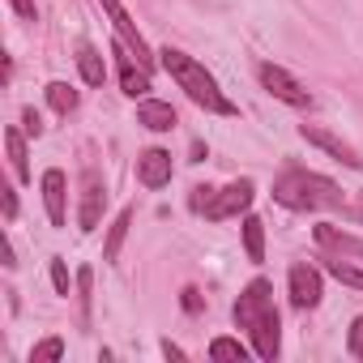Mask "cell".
<instances>
[{
  "instance_id": "5bb4252c",
  "label": "cell",
  "mask_w": 363,
  "mask_h": 363,
  "mask_svg": "<svg viewBox=\"0 0 363 363\" xmlns=\"http://www.w3.org/2000/svg\"><path fill=\"white\" fill-rule=\"evenodd\" d=\"M137 124H145L150 133H171V128H175V111H171V103L141 99V103H137Z\"/></svg>"
},
{
  "instance_id": "30bf717a",
  "label": "cell",
  "mask_w": 363,
  "mask_h": 363,
  "mask_svg": "<svg viewBox=\"0 0 363 363\" xmlns=\"http://www.w3.org/2000/svg\"><path fill=\"white\" fill-rule=\"evenodd\" d=\"M116 56H120V90H124L128 99H145V94H150V69L137 65L133 52H128L120 39H116Z\"/></svg>"
},
{
  "instance_id": "2e32d148",
  "label": "cell",
  "mask_w": 363,
  "mask_h": 363,
  "mask_svg": "<svg viewBox=\"0 0 363 363\" xmlns=\"http://www.w3.org/2000/svg\"><path fill=\"white\" fill-rule=\"evenodd\" d=\"M133 227V210H120L116 223L107 227V244H103V261H120V248H124V235Z\"/></svg>"
},
{
  "instance_id": "d4e9b609",
  "label": "cell",
  "mask_w": 363,
  "mask_h": 363,
  "mask_svg": "<svg viewBox=\"0 0 363 363\" xmlns=\"http://www.w3.org/2000/svg\"><path fill=\"white\" fill-rule=\"evenodd\" d=\"M52 286H56V295H69V269H65L60 257L52 261Z\"/></svg>"
},
{
  "instance_id": "277c9868",
  "label": "cell",
  "mask_w": 363,
  "mask_h": 363,
  "mask_svg": "<svg viewBox=\"0 0 363 363\" xmlns=\"http://www.w3.org/2000/svg\"><path fill=\"white\" fill-rule=\"evenodd\" d=\"M99 5H103V13L111 18V30H116V39H120V43H124L128 52H133V60L150 69V65H154V56H150V48H145V39H141L137 22L128 18V9L120 5V0H99Z\"/></svg>"
},
{
  "instance_id": "8fae6325",
  "label": "cell",
  "mask_w": 363,
  "mask_h": 363,
  "mask_svg": "<svg viewBox=\"0 0 363 363\" xmlns=\"http://www.w3.org/2000/svg\"><path fill=\"white\" fill-rule=\"evenodd\" d=\"M137 179H141L145 189L171 184V154H167V150H145V154L137 158Z\"/></svg>"
},
{
  "instance_id": "ffe728a7",
  "label": "cell",
  "mask_w": 363,
  "mask_h": 363,
  "mask_svg": "<svg viewBox=\"0 0 363 363\" xmlns=\"http://www.w3.org/2000/svg\"><path fill=\"white\" fill-rule=\"evenodd\" d=\"M248 354H257V350H248L240 337H214L210 342V359H235V363H244Z\"/></svg>"
},
{
  "instance_id": "cb8c5ba5",
  "label": "cell",
  "mask_w": 363,
  "mask_h": 363,
  "mask_svg": "<svg viewBox=\"0 0 363 363\" xmlns=\"http://www.w3.org/2000/svg\"><path fill=\"white\" fill-rule=\"evenodd\" d=\"M346 350H350L354 359H363V316H354V325H350V333H346Z\"/></svg>"
},
{
  "instance_id": "3957f363",
  "label": "cell",
  "mask_w": 363,
  "mask_h": 363,
  "mask_svg": "<svg viewBox=\"0 0 363 363\" xmlns=\"http://www.w3.org/2000/svg\"><path fill=\"white\" fill-rule=\"evenodd\" d=\"M274 201L286 210H337L342 206V189L333 184L329 175L291 167L274 179Z\"/></svg>"
},
{
  "instance_id": "7c38bea8",
  "label": "cell",
  "mask_w": 363,
  "mask_h": 363,
  "mask_svg": "<svg viewBox=\"0 0 363 363\" xmlns=\"http://www.w3.org/2000/svg\"><path fill=\"white\" fill-rule=\"evenodd\" d=\"M316 244H320V248H333L337 257H354V261L363 265V240H354V235H346V231H337V227H329V223L316 227Z\"/></svg>"
},
{
  "instance_id": "7a4b0ae2",
  "label": "cell",
  "mask_w": 363,
  "mask_h": 363,
  "mask_svg": "<svg viewBox=\"0 0 363 363\" xmlns=\"http://www.w3.org/2000/svg\"><path fill=\"white\" fill-rule=\"evenodd\" d=\"M158 56H162V69L171 73V82L184 90L197 107H206L214 116H235V103L218 90V82L206 73V65H197L189 52H179V48H162Z\"/></svg>"
},
{
  "instance_id": "9c48e42d",
  "label": "cell",
  "mask_w": 363,
  "mask_h": 363,
  "mask_svg": "<svg viewBox=\"0 0 363 363\" xmlns=\"http://www.w3.org/2000/svg\"><path fill=\"white\" fill-rule=\"evenodd\" d=\"M299 137H303V141H312V145H320V150H325V154H333L337 162H346V167L363 171L359 150H354V145H346L342 137H333V133H325V128H316V124H299Z\"/></svg>"
},
{
  "instance_id": "f546056e",
  "label": "cell",
  "mask_w": 363,
  "mask_h": 363,
  "mask_svg": "<svg viewBox=\"0 0 363 363\" xmlns=\"http://www.w3.org/2000/svg\"><path fill=\"white\" fill-rule=\"evenodd\" d=\"M162 354H167V359H184V350H179L175 342H162Z\"/></svg>"
},
{
  "instance_id": "4dcf8cb0",
  "label": "cell",
  "mask_w": 363,
  "mask_h": 363,
  "mask_svg": "<svg viewBox=\"0 0 363 363\" xmlns=\"http://www.w3.org/2000/svg\"><path fill=\"white\" fill-rule=\"evenodd\" d=\"M359 214H363V193H359Z\"/></svg>"
},
{
  "instance_id": "e0dca14e",
  "label": "cell",
  "mask_w": 363,
  "mask_h": 363,
  "mask_svg": "<svg viewBox=\"0 0 363 363\" xmlns=\"http://www.w3.org/2000/svg\"><path fill=\"white\" fill-rule=\"evenodd\" d=\"M77 69H82L86 86H103V77H107V65H103V56L94 48H77Z\"/></svg>"
},
{
  "instance_id": "9a60e30c",
  "label": "cell",
  "mask_w": 363,
  "mask_h": 363,
  "mask_svg": "<svg viewBox=\"0 0 363 363\" xmlns=\"http://www.w3.org/2000/svg\"><path fill=\"white\" fill-rule=\"evenodd\" d=\"M5 150H9V162H13V175L18 179H30V154H26V128H5Z\"/></svg>"
},
{
  "instance_id": "d6986e66",
  "label": "cell",
  "mask_w": 363,
  "mask_h": 363,
  "mask_svg": "<svg viewBox=\"0 0 363 363\" xmlns=\"http://www.w3.org/2000/svg\"><path fill=\"white\" fill-rule=\"evenodd\" d=\"M325 269L342 282V286H354V291H363V265L359 261H346V257H333V261H325Z\"/></svg>"
},
{
  "instance_id": "484cf974",
  "label": "cell",
  "mask_w": 363,
  "mask_h": 363,
  "mask_svg": "<svg viewBox=\"0 0 363 363\" xmlns=\"http://www.w3.org/2000/svg\"><path fill=\"white\" fill-rule=\"evenodd\" d=\"M22 124H26V137H39V133H43V120H39V111H35V107H26Z\"/></svg>"
},
{
  "instance_id": "8992f818",
  "label": "cell",
  "mask_w": 363,
  "mask_h": 363,
  "mask_svg": "<svg viewBox=\"0 0 363 363\" xmlns=\"http://www.w3.org/2000/svg\"><path fill=\"white\" fill-rule=\"evenodd\" d=\"M257 77H261V86H265L274 99H282L286 107H299V111H303V107H312V94H308V90H303L286 69H282V65H261V69H257Z\"/></svg>"
},
{
  "instance_id": "4fadbf2b",
  "label": "cell",
  "mask_w": 363,
  "mask_h": 363,
  "mask_svg": "<svg viewBox=\"0 0 363 363\" xmlns=\"http://www.w3.org/2000/svg\"><path fill=\"white\" fill-rule=\"evenodd\" d=\"M43 206H48V218L52 227H65V171H43Z\"/></svg>"
},
{
  "instance_id": "f1b7e54d",
  "label": "cell",
  "mask_w": 363,
  "mask_h": 363,
  "mask_svg": "<svg viewBox=\"0 0 363 363\" xmlns=\"http://www.w3.org/2000/svg\"><path fill=\"white\" fill-rule=\"evenodd\" d=\"M184 308H189V312H197V308H201V295H197V291H193V286H189V291H184Z\"/></svg>"
},
{
  "instance_id": "7402d4cb",
  "label": "cell",
  "mask_w": 363,
  "mask_h": 363,
  "mask_svg": "<svg viewBox=\"0 0 363 363\" xmlns=\"http://www.w3.org/2000/svg\"><path fill=\"white\" fill-rule=\"evenodd\" d=\"M90 286H94V269L86 265V269L77 274V303H82V320H90V303H94V295H90Z\"/></svg>"
},
{
  "instance_id": "52a82bcc",
  "label": "cell",
  "mask_w": 363,
  "mask_h": 363,
  "mask_svg": "<svg viewBox=\"0 0 363 363\" xmlns=\"http://www.w3.org/2000/svg\"><path fill=\"white\" fill-rule=\"evenodd\" d=\"M103 206H107L103 179H99V171H94V167H86V171H82V210H77V223H82V231H94V227H99V218H103Z\"/></svg>"
},
{
  "instance_id": "83f0119b",
  "label": "cell",
  "mask_w": 363,
  "mask_h": 363,
  "mask_svg": "<svg viewBox=\"0 0 363 363\" xmlns=\"http://www.w3.org/2000/svg\"><path fill=\"white\" fill-rule=\"evenodd\" d=\"M0 193H5V197H0V201H5V218L13 223V218H18V193H13V189H0Z\"/></svg>"
},
{
  "instance_id": "4316f807",
  "label": "cell",
  "mask_w": 363,
  "mask_h": 363,
  "mask_svg": "<svg viewBox=\"0 0 363 363\" xmlns=\"http://www.w3.org/2000/svg\"><path fill=\"white\" fill-rule=\"evenodd\" d=\"M9 5H13V13H18V18H26V22H35V18H39L35 0H9Z\"/></svg>"
},
{
  "instance_id": "603a6c76",
  "label": "cell",
  "mask_w": 363,
  "mask_h": 363,
  "mask_svg": "<svg viewBox=\"0 0 363 363\" xmlns=\"http://www.w3.org/2000/svg\"><path fill=\"white\" fill-rule=\"evenodd\" d=\"M52 359H65V342H60V337H43V342L30 350V363H52Z\"/></svg>"
},
{
  "instance_id": "ba28073f",
  "label": "cell",
  "mask_w": 363,
  "mask_h": 363,
  "mask_svg": "<svg viewBox=\"0 0 363 363\" xmlns=\"http://www.w3.org/2000/svg\"><path fill=\"white\" fill-rule=\"evenodd\" d=\"M291 303L299 308V312H308V308H316L320 303V269H312V265H291Z\"/></svg>"
},
{
  "instance_id": "44dd1931",
  "label": "cell",
  "mask_w": 363,
  "mask_h": 363,
  "mask_svg": "<svg viewBox=\"0 0 363 363\" xmlns=\"http://www.w3.org/2000/svg\"><path fill=\"white\" fill-rule=\"evenodd\" d=\"M48 103H52L60 116H69V111H77V90H73L69 82H52V86H48Z\"/></svg>"
},
{
  "instance_id": "ac0fdd59",
  "label": "cell",
  "mask_w": 363,
  "mask_h": 363,
  "mask_svg": "<svg viewBox=\"0 0 363 363\" xmlns=\"http://www.w3.org/2000/svg\"><path fill=\"white\" fill-rule=\"evenodd\" d=\"M244 252L248 261H265V223L261 218H244Z\"/></svg>"
},
{
  "instance_id": "6da1fadb",
  "label": "cell",
  "mask_w": 363,
  "mask_h": 363,
  "mask_svg": "<svg viewBox=\"0 0 363 363\" xmlns=\"http://www.w3.org/2000/svg\"><path fill=\"white\" fill-rule=\"evenodd\" d=\"M235 325L252 337L257 359H278V308H274V286L265 278H252L240 299H235Z\"/></svg>"
},
{
  "instance_id": "5b68a950",
  "label": "cell",
  "mask_w": 363,
  "mask_h": 363,
  "mask_svg": "<svg viewBox=\"0 0 363 363\" xmlns=\"http://www.w3.org/2000/svg\"><path fill=\"white\" fill-rule=\"evenodd\" d=\"M252 197H257L252 179H235V184H227V189H214V197H210V206H206L201 214H206L210 223H223V218L244 214V210L252 206Z\"/></svg>"
}]
</instances>
